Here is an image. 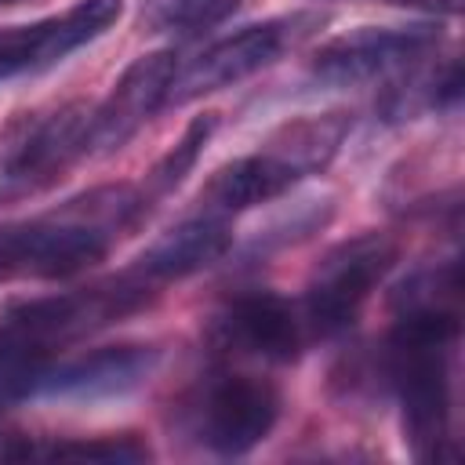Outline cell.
I'll return each mask as SVG.
<instances>
[{
  "label": "cell",
  "mask_w": 465,
  "mask_h": 465,
  "mask_svg": "<svg viewBox=\"0 0 465 465\" xmlns=\"http://www.w3.org/2000/svg\"><path fill=\"white\" fill-rule=\"evenodd\" d=\"M0 196H4V185H0Z\"/></svg>",
  "instance_id": "44dd1931"
},
{
  "label": "cell",
  "mask_w": 465,
  "mask_h": 465,
  "mask_svg": "<svg viewBox=\"0 0 465 465\" xmlns=\"http://www.w3.org/2000/svg\"><path fill=\"white\" fill-rule=\"evenodd\" d=\"M236 7H240V0H171L167 29H178V33H185V36L207 33L211 25L225 22Z\"/></svg>",
  "instance_id": "ac0fdd59"
},
{
  "label": "cell",
  "mask_w": 465,
  "mask_h": 465,
  "mask_svg": "<svg viewBox=\"0 0 465 465\" xmlns=\"http://www.w3.org/2000/svg\"><path fill=\"white\" fill-rule=\"evenodd\" d=\"M352 131V116L341 113V109H331V113H305V116H294L287 124H280L265 142L262 149L272 153L280 163H287L298 178L305 174H320L327 171V163L338 156V149L345 145Z\"/></svg>",
  "instance_id": "9a60e30c"
},
{
  "label": "cell",
  "mask_w": 465,
  "mask_h": 465,
  "mask_svg": "<svg viewBox=\"0 0 465 465\" xmlns=\"http://www.w3.org/2000/svg\"><path fill=\"white\" fill-rule=\"evenodd\" d=\"M145 298H149V283L138 280L134 272H124L113 283L15 302L0 316V345L40 360H54V349H65L87 338L91 331L109 327L113 320L142 309Z\"/></svg>",
  "instance_id": "3957f363"
},
{
  "label": "cell",
  "mask_w": 465,
  "mask_h": 465,
  "mask_svg": "<svg viewBox=\"0 0 465 465\" xmlns=\"http://www.w3.org/2000/svg\"><path fill=\"white\" fill-rule=\"evenodd\" d=\"M214 334L225 349L269 363H291L302 356L309 334V323L302 316V305L287 302L276 291H251L225 305V312L214 323Z\"/></svg>",
  "instance_id": "7c38bea8"
},
{
  "label": "cell",
  "mask_w": 465,
  "mask_h": 465,
  "mask_svg": "<svg viewBox=\"0 0 465 465\" xmlns=\"http://www.w3.org/2000/svg\"><path fill=\"white\" fill-rule=\"evenodd\" d=\"M389 4L421 7V11H432V15H458L461 11V0H389Z\"/></svg>",
  "instance_id": "d6986e66"
},
{
  "label": "cell",
  "mask_w": 465,
  "mask_h": 465,
  "mask_svg": "<svg viewBox=\"0 0 465 465\" xmlns=\"http://www.w3.org/2000/svg\"><path fill=\"white\" fill-rule=\"evenodd\" d=\"M11 4H25V0H0V7H11Z\"/></svg>",
  "instance_id": "ffe728a7"
},
{
  "label": "cell",
  "mask_w": 465,
  "mask_h": 465,
  "mask_svg": "<svg viewBox=\"0 0 465 465\" xmlns=\"http://www.w3.org/2000/svg\"><path fill=\"white\" fill-rule=\"evenodd\" d=\"M232 247V229L229 218L200 211L178 225H171L167 232H160L142 258L134 262V276L145 280L149 287L156 283H171V280H185L207 265H214L218 258H225V251Z\"/></svg>",
  "instance_id": "4fadbf2b"
},
{
  "label": "cell",
  "mask_w": 465,
  "mask_h": 465,
  "mask_svg": "<svg viewBox=\"0 0 465 465\" xmlns=\"http://www.w3.org/2000/svg\"><path fill=\"white\" fill-rule=\"evenodd\" d=\"M153 450L145 440L134 432H113V436H76V440H58L44 447L40 461H87V465H138L149 461Z\"/></svg>",
  "instance_id": "e0dca14e"
},
{
  "label": "cell",
  "mask_w": 465,
  "mask_h": 465,
  "mask_svg": "<svg viewBox=\"0 0 465 465\" xmlns=\"http://www.w3.org/2000/svg\"><path fill=\"white\" fill-rule=\"evenodd\" d=\"M214 131H218V113H200V116H193V120L185 124L182 138H178V142L153 163V171L145 174L142 193H145L149 203H153L156 196H167L171 189H178V185L185 182V174L196 167V160L203 156V149H207V142L214 138Z\"/></svg>",
  "instance_id": "2e32d148"
},
{
  "label": "cell",
  "mask_w": 465,
  "mask_h": 465,
  "mask_svg": "<svg viewBox=\"0 0 465 465\" xmlns=\"http://www.w3.org/2000/svg\"><path fill=\"white\" fill-rule=\"evenodd\" d=\"M124 15V0H76L62 15L0 29V80L44 73L76 47L98 40Z\"/></svg>",
  "instance_id": "ba28073f"
},
{
  "label": "cell",
  "mask_w": 465,
  "mask_h": 465,
  "mask_svg": "<svg viewBox=\"0 0 465 465\" xmlns=\"http://www.w3.org/2000/svg\"><path fill=\"white\" fill-rule=\"evenodd\" d=\"M91 109L84 102H65L51 113H18L0 131V171L11 182L47 185L54 182L87 142Z\"/></svg>",
  "instance_id": "52a82bcc"
},
{
  "label": "cell",
  "mask_w": 465,
  "mask_h": 465,
  "mask_svg": "<svg viewBox=\"0 0 465 465\" xmlns=\"http://www.w3.org/2000/svg\"><path fill=\"white\" fill-rule=\"evenodd\" d=\"M298 182L302 178L287 163H280L272 153L258 149L251 156H236V160L222 163L207 178L200 203H203V211L229 218V214H240V211H251V207H262V203L287 196Z\"/></svg>",
  "instance_id": "5bb4252c"
},
{
  "label": "cell",
  "mask_w": 465,
  "mask_h": 465,
  "mask_svg": "<svg viewBox=\"0 0 465 465\" xmlns=\"http://www.w3.org/2000/svg\"><path fill=\"white\" fill-rule=\"evenodd\" d=\"M320 25H323V15L294 11V15H280V18H265L258 25H247L240 33H232V36H222L207 51H200L185 69L174 73L167 102L171 105H185L193 98L214 94L222 87H232V84L262 73L265 65L280 62L291 47H298Z\"/></svg>",
  "instance_id": "5b68a950"
},
{
  "label": "cell",
  "mask_w": 465,
  "mask_h": 465,
  "mask_svg": "<svg viewBox=\"0 0 465 465\" xmlns=\"http://www.w3.org/2000/svg\"><path fill=\"white\" fill-rule=\"evenodd\" d=\"M280 418V392L258 374H218L200 403V440L225 458L254 450Z\"/></svg>",
  "instance_id": "8fae6325"
},
{
  "label": "cell",
  "mask_w": 465,
  "mask_h": 465,
  "mask_svg": "<svg viewBox=\"0 0 465 465\" xmlns=\"http://www.w3.org/2000/svg\"><path fill=\"white\" fill-rule=\"evenodd\" d=\"M174 73H178L174 51H149V54L134 58L120 73V80L113 84V91L102 98V105L91 109L84 153L87 156H109V153L124 149L138 134V127L160 105H167V91H171Z\"/></svg>",
  "instance_id": "9c48e42d"
},
{
  "label": "cell",
  "mask_w": 465,
  "mask_h": 465,
  "mask_svg": "<svg viewBox=\"0 0 465 465\" xmlns=\"http://www.w3.org/2000/svg\"><path fill=\"white\" fill-rule=\"evenodd\" d=\"M156 360L160 352L153 345H102L69 360H51L40 371L29 400H120L149 381Z\"/></svg>",
  "instance_id": "30bf717a"
},
{
  "label": "cell",
  "mask_w": 465,
  "mask_h": 465,
  "mask_svg": "<svg viewBox=\"0 0 465 465\" xmlns=\"http://www.w3.org/2000/svg\"><path fill=\"white\" fill-rule=\"evenodd\" d=\"M458 341V309L396 312L385 367L400 396L403 440L418 461H443L450 440V352Z\"/></svg>",
  "instance_id": "7a4b0ae2"
},
{
  "label": "cell",
  "mask_w": 465,
  "mask_h": 465,
  "mask_svg": "<svg viewBox=\"0 0 465 465\" xmlns=\"http://www.w3.org/2000/svg\"><path fill=\"white\" fill-rule=\"evenodd\" d=\"M396 258H400V243L389 232H360L331 247L316 265L302 298V316L309 323V334L331 338L349 331L360 309L367 305V298L396 265Z\"/></svg>",
  "instance_id": "277c9868"
},
{
  "label": "cell",
  "mask_w": 465,
  "mask_h": 465,
  "mask_svg": "<svg viewBox=\"0 0 465 465\" xmlns=\"http://www.w3.org/2000/svg\"><path fill=\"white\" fill-rule=\"evenodd\" d=\"M436 47V25H360L320 44L312 54V76L334 87L371 84L392 73H407Z\"/></svg>",
  "instance_id": "8992f818"
},
{
  "label": "cell",
  "mask_w": 465,
  "mask_h": 465,
  "mask_svg": "<svg viewBox=\"0 0 465 465\" xmlns=\"http://www.w3.org/2000/svg\"><path fill=\"white\" fill-rule=\"evenodd\" d=\"M149 211L142 189L116 182L94 185L47 214L0 225V276L69 280L94 269L113 243Z\"/></svg>",
  "instance_id": "6da1fadb"
}]
</instances>
